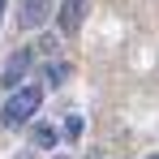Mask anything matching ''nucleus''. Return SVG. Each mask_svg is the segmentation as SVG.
Segmentation results:
<instances>
[{
  "instance_id": "f257e3e1",
  "label": "nucleus",
  "mask_w": 159,
  "mask_h": 159,
  "mask_svg": "<svg viewBox=\"0 0 159 159\" xmlns=\"http://www.w3.org/2000/svg\"><path fill=\"white\" fill-rule=\"evenodd\" d=\"M39 103H43V86L30 78L26 86H17V90L4 99V107H0V125H4V129H22L30 116L39 112Z\"/></svg>"
},
{
  "instance_id": "423d86ee",
  "label": "nucleus",
  "mask_w": 159,
  "mask_h": 159,
  "mask_svg": "<svg viewBox=\"0 0 159 159\" xmlns=\"http://www.w3.org/2000/svg\"><path fill=\"white\" fill-rule=\"evenodd\" d=\"M34 146H39V151H52L56 146V129L52 125H34Z\"/></svg>"
},
{
  "instance_id": "f03ea898",
  "label": "nucleus",
  "mask_w": 159,
  "mask_h": 159,
  "mask_svg": "<svg viewBox=\"0 0 159 159\" xmlns=\"http://www.w3.org/2000/svg\"><path fill=\"white\" fill-rule=\"evenodd\" d=\"M30 60H34V52H30V48H17V52L9 56L4 73H0V86H4V90H17V86L26 82V69H30Z\"/></svg>"
},
{
  "instance_id": "6e6552de",
  "label": "nucleus",
  "mask_w": 159,
  "mask_h": 159,
  "mask_svg": "<svg viewBox=\"0 0 159 159\" xmlns=\"http://www.w3.org/2000/svg\"><path fill=\"white\" fill-rule=\"evenodd\" d=\"M17 159H34V155H30V151H22V155H17Z\"/></svg>"
},
{
  "instance_id": "1a4fd4ad",
  "label": "nucleus",
  "mask_w": 159,
  "mask_h": 159,
  "mask_svg": "<svg viewBox=\"0 0 159 159\" xmlns=\"http://www.w3.org/2000/svg\"><path fill=\"white\" fill-rule=\"evenodd\" d=\"M56 159H69V155H56Z\"/></svg>"
},
{
  "instance_id": "20e7f679",
  "label": "nucleus",
  "mask_w": 159,
  "mask_h": 159,
  "mask_svg": "<svg viewBox=\"0 0 159 159\" xmlns=\"http://www.w3.org/2000/svg\"><path fill=\"white\" fill-rule=\"evenodd\" d=\"M22 30H39L43 22H48V4L43 0H22Z\"/></svg>"
},
{
  "instance_id": "39448f33",
  "label": "nucleus",
  "mask_w": 159,
  "mask_h": 159,
  "mask_svg": "<svg viewBox=\"0 0 159 159\" xmlns=\"http://www.w3.org/2000/svg\"><path fill=\"white\" fill-rule=\"evenodd\" d=\"M39 82H48V86H65V82H69V65H65V60H48L43 73H39Z\"/></svg>"
},
{
  "instance_id": "7ed1b4c3",
  "label": "nucleus",
  "mask_w": 159,
  "mask_h": 159,
  "mask_svg": "<svg viewBox=\"0 0 159 159\" xmlns=\"http://www.w3.org/2000/svg\"><path fill=\"white\" fill-rule=\"evenodd\" d=\"M82 17H86V0H60V9H56V22L65 34H73L82 26Z\"/></svg>"
},
{
  "instance_id": "0eeeda50",
  "label": "nucleus",
  "mask_w": 159,
  "mask_h": 159,
  "mask_svg": "<svg viewBox=\"0 0 159 159\" xmlns=\"http://www.w3.org/2000/svg\"><path fill=\"white\" fill-rule=\"evenodd\" d=\"M60 133H65V142H78L82 138V116H65V129Z\"/></svg>"
},
{
  "instance_id": "9d476101",
  "label": "nucleus",
  "mask_w": 159,
  "mask_h": 159,
  "mask_svg": "<svg viewBox=\"0 0 159 159\" xmlns=\"http://www.w3.org/2000/svg\"><path fill=\"white\" fill-rule=\"evenodd\" d=\"M146 159H159V155H146Z\"/></svg>"
}]
</instances>
